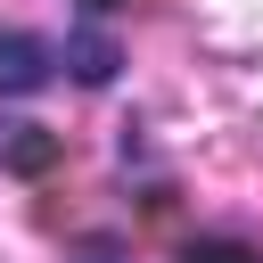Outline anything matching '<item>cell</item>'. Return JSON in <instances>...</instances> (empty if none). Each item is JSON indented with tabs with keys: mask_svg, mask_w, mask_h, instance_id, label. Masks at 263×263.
<instances>
[{
	"mask_svg": "<svg viewBox=\"0 0 263 263\" xmlns=\"http://www.w3.org/2000/svg\"><path fill=\"white\" fill-rule=\"evenodd\" d=\"M58 74V49L41 33H0V99H33Z\"/></svg>",
	"mask_w": 263,
	"mask_h": 263,
	"instance_id": "1",
	"label": "cell"
},
{
	"mask_svg": "<svg viewBox=\"0 0 263 263\" xmlns=\"http://www.w3.org/2000/svg\"><path fill=\"white\" fill-rule=\"evenodd\" d=\"M115 66H123V49H115L107 33H90V25H82V33H66V74H74V82L107 90V82H115Z\"/></svg>",
	"mask_w": 263,
	"mask_h": 263,
	"instance_id": "2",
	"label": "cell"
},
{
	"mask_svg": "<svg viewBox=\"0 0 263 263\" xmlns=\"http://www.w3.org/2000/svg\"><path fill=\"white\" fill-rule=\"evenodd\" d=\"M181 263H263L247 238H197V247H181Z\"/></svg>",
	"mask_w": 263,
	"mask_h": 263,
	"instance_id": "4",
	"label": "cell"
},
{
	"mask_svg": "<svg viewBox=\"0 0 263 263\" xmlns=\"http://www.w3.org/2000/svg\"><path fill=\"white\" fill-rule=\"evenodd\" d=\"M0 156H8L16 173H49V164L66 156V140L41 132V123H8V132H0Z\"/></svg>",
	"mask_w": 263,
	"mask_h": 263,
	"instance_id": "3",
	"label": "cell"
},
{
	"mask_svg": "<svg viewBox=\"0 0 263 263\" xmlns=\"http://www.w3.org/2000/svg\"><path fill=\"white\" fill-rule=\"evenodd\" d=\"M82 8H123V0H82Z\"/></svg>",
	"mask_w": 263,
	"mask_h": 263,
	"instance_id": "5",
	"label": "cell"
}]
</instances>
